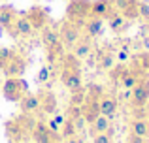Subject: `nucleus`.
Here are the masks:
<instances>
[{
    "mask_svg": "<svg viewBox=\"0 0 149 143\" xmlns=\"http://www.w3.org/2000/svg\"><path fill=\"white\" fill-rule=\"evenodd\" d=\"M64 117L76 122L77 119H81V107H77V106H70V104H68V107H66V111H64Z\"/></svg>",
    "mask_w": 149,
    "mask_h": 143,
    "instance_id": "obj_31",
    "label": "nucleus"
},
{
    "mask_svg": "<svg viewBox=\"0 0 149 143\" xmlns=\"http://www.w3.org/2000/svg\"><path fill=\"white\" fill-rule=\"evenodd\" d=\"M64 45H62V41L58 40L57 44H53V45H49V47H45V60H47V64L51 68L55 66V64H58L61 62V59L64 57Z\"/></svg>",
    "mask_w": 149,
    "mask_h": 143,
    "instance_id": "obj_18",
    "label": "nucleus"
},
{
    "mask_svg": "<svg viewBox=\"0 0 149 143\" xmlns=\"http://www.w3.org/2000/svg\"><path fill=\"white\" fill-rule=\"evenodd\" d=\"M15 26H17L19 36H21V38H25V36H32V34H34V28H32V25H30V21L25 17V13H19L17 21H15Z\"/></svg>",
    "mask_w": 149,
    "mask_h": 143,
    "instance_id": "obj_22",
    "label": "nucleus"
},
{
    "mask_svg": "<svg viewBox=\"0 0 149 143\" xmlns=\"http://www.w3.org/2000/svg\"><path fill=\"white\" fill-rule=\"evenodd\" d=\"M38 96V102H40V111L45 115H53L57 113V107H58V100L57 94H55L51 88H40L36 92Z\"/></svg>",
    "mask_w": 149,
    "mask_h": 143,
    "instance_id": "obj_9",
    "label": "nucleus"
},
{
    "mask_svg": "<svg viewBox=\"0 0 149 143\" xmlns=\"http://www.w3.org/2000/svg\"><path fill=\"white\" fill-rule=\"evenodd\" d=\"M53 143H62V141H61V140H57V141H53Z\"/></svg>",
    "mask_w": 149,
    "mask_h": 143,
    "instance_id": "obj_41",
    "label": "nucleus"
},
{
    "mask_svg": "<svg viewBox=\"0 0 149 143\" xmlns=\"http://www.w3.org/2000/svg\"><path fill=\"white\" fill-rule=\"evenodd\" d=\"M17 17H19V13L11 4H2V6H0V28L6 30L8 36L13 38V40H19V38H21L17 26H15Z\"/></svg>",
    "mask_w": 149,
    "mask_h": 143,
    "instance_id": "obj_4",
    "label": "nucleus"
},
{
    "mask_svg": "<svg viewBox=\"0 0 149 143\" xmlns=\"http://www.w3.org/2000/svg\"><path fill=\"white\" fill-rule=\"evenodd\" d=\"M29 92V83L23 77H6L2 85V96L10 104H19L21 98Z\"/></svg>",
    "mask_w": 149,
    "mask_h": 143,
    "instance_id": "obj_2",
    "label": "nucleus"
},
{
    "mask_svg": "<svg viewBox=\"0 0 149 143\" xmlns=\"http://www.w3.org/2000/svg\"><path fill=\"white\" fill-rule=\"evenodd\" d=\"M61 73L58 79L68 90L83 87V77H81V60L72 53H64V57L61 59Z\"/></svg>",
    "mask_w": 149,
    "mask_h": 143,
    "instance_id": "obj_1",
    "label": "nucleus"
},
{
    "mask_svg": "<svg viewBox=\"0 0 149 143\" xmlns=\"http://www.w3.org/2000/svg\"><path fill=\"white\" fill-rule=\"evenodd\" d=\"M98 115H100V102L98 100H89L87 98L81 104V117H83V121L87 124H91Z\"/></svg>",
    "mask_w": 149,
    "mask_h": 143,
    "instance_id": "obj_15",
    "label": "nucleus"
},
{
    "mask_svg": "<svg viewBox=\"0 0 149 143\" xmlns=\"http://www.w3.org/2000/svg\"><path fill=\"white\" fill-rule=\"evenodd\" d=\"M128 130H130V134H136V136L147 137L149 121H147V119H132L130 124H128Z\"/></svg>",
    "mask_w": 149,
    "mask_h": 143,
    "instance_id": "obj_21",
    "label": "nucleus"
},
{
    "mask_svg": "<svg viewBox=\"0 0 149 143\" xmlns=\"http://www.w3.org/2000/svg\"><path fill=\"white\" fill-rule=\"evenodd\" d=\"M49 79H51V66L45 64V66H42L40 72H38V83L40 85H47Z\"/></svg>",
    "mask_w": 149,
    "mask_h": 143,
    "instance_id": "obj_30",
    "label": "nucleus"
},
{
    "mask_svg": "<svg viewBox=\"0 0 149 143\" xmlns=\"http://www.w3.org/2000/svg\"><path fill=\"white\" fill-rule=\"evenodd\" d=\"M40 32H42V44H44V47H49V45L57 44V41L61 40V38H58V30L51 28L49 25L45 26V28H42Z\"/></svg>",
    "mask_w": 149,
    "mask_h": 143,
    "instance_id": "obj_24",
    "label": "nucleus"
},
{
    "mask_svg": "<svg viewBox=\"0 0 149 143\" xmlns=\"http://www.w3.org/2000/svg\"><path fill=\"white\" fill-rule=\"evenodd\" d=\"M91 2L93 0H68V4H66V19L83 25L91 17Z\"/></svg>",
    "mask_w": 149,
    "mask_h": 143,
    "instance_id": "obj_5",
    "label": "nucleus"
},
{
    "mask_svg": "<svg viewBox=\"0 0 149 143\" xmlns=\"http://www.w3.org/2000/svg\"><path fill=\"white\" fill-rule=\"evenodd\" d=\"M53 121H55V122H57V124H58V126H61V124H62V122H64V121H66V117H64V113H57V115H53Z\"/></svg>",
    "mask_w": 149,
    "mask_h": 143,
    "instance_id": "obj_38",
    "label": "nucleus"
},
{
    "mask_svg": "<svg viewBox=\"0 0 149 143\" xmlns=\"http://www.w3.org/2000/svg\"><path fill=\"white\" fill-rule=\"evenodd\" d=\"M98 102H100V115L108 117L109 121L117 117V113H119V100L113 94H104Z\"/></svg>",
    "mask_w": 149,
    "mask_h": 143,
    "instance_id": "obj_12",
    "label": "nucleus"
},
{
    "mask_svg": "<svg viewBox=\"0 0 149 143\" xmlns=\"http://www.w3.org/2000/svg\"><path fill=\"white\" fill-rule=\"evenodd\" d=\"M93 143H113V137L108 136V134H95L93 136Z\"/></svg>",
    "mask_w": 149,
    "mask_h": 143,
    "instance_id": "obj_33",
    "label": "nucleus"
},
{
    "mask_svg": "<svg viewBox=\"0 0 149 143\" xmlns=\"http://www.w3.org/2000/svg\"><path fill=\"white\" fill-rule=\"evenodd\" d=\"M91 53H93V40L87 36H81V40L72 47V55H76L79 60L87 59Z\"/></svg>",
    "mask_w": 149,
    "mask_h": 143,
    "instance_id": "obj_20",
    "label": "nucleus"
},
{
    "mask_svg": "<svg viewBox=\"0 0 149 143\" xmlns=\"http://www.w3.org/2000/svg\"><path fill=\"white\" fill-rule=\"evenodd\" d=\"M130 59V55H128V49H119V51H115V60H121V62H127V60Z\"/></svg>",
    "mask_w": 149,
    "mask_h": 143,
    "instance_id": "obj_35",
    "label": "nucleus"
},
{
    "mask_svg": "<svg viewBox=\"0 0 149 143\" xmlns=\"http://www.w3.org/2000/svg\"><path fill=\"white\" fill-rule=\"evenodd\" d=\"M143 107H146V113H147V121H149V100H147V104H146V106H143Z\"/></svg>",
    "mask_w": 149,
    "mask_h": 143,
    "instance_id": "obj_40",
    "label": "nucleus"
},
{
    "mask_svg": "<svg viewBox=\"0 0 149 143\" xmlns=\"http://www.w3.org/2000/svg\"><path fill=\"white\" fill-rule=\"evenodd\" d=\"M113 10H117L127 21H138L140 19V10L138 4L140 0H109Z\"/></svg>",
    "mask_w": 149,
    "mask_h": 143,
    "instance_id": "obj_8",
    "label": "nucleus"
},
{
    "mask_svg": "<svg viewBox=\"0 0 149 143\" xmlns=\"http://www.w3.org/2000/svg\"><path fill=\"white\" fill-rule=\"evenodd\" d=\"M83 36V25L76 21H70V19H64L62 25L58 26V38H61L62 45L68 49H72L77 41Z\"/></svg>",
    "mask_w": 149,
    "mask_h": 143,
    "instance_id": "obj_3",
    "label": "nucleus"
},
{
    "mask_svg": "<svg viewBox=\"0 0 149 143\" xmlns=\"http://www.w3.org/2000/svg\"><path fill=\"white\" fill-rule=\"evenodd\" d=\"M87 100V92H85V85L79 88H74V90H70V98H68V104L70 106H77L81 107V104Z\"/></svg>",
    "mask_w": 149,
    "mask_h": 143,
    "instance_id": "obj_26",
    "label": "nucleus"
},
{
    "mask_svg": "<svg viewBox=\"0 0 149 143\" xmlns=\"http://www.w3.org/2000/svg\"><path fill=\"white\" fill-rule=\"evenodd\" d=\"M128 70H130V68H128L125 62L113 64L111 70H108V77H109V81H111V83H119V81L125 77V73H127Z\"/></svg>",
    "mask_w": 149,
    "mask_h": 143,
    "instance_id": "obj_23",
    "label": "nucleus"
},
{
    "mask_svg": "<svg viewBox=\"0 0 149 143\" xmlns=\"http://www.w3.org/2000/svg\"><path fill=\"white\" fill-rule=\"evenodd\" d=\"M138 10H140V19H142V21H147V23H149V4L146 2V0H140Z\"/></svg>",
    "mask_w": 149,
    "mask_h": 143,
    "instance_id": "obj_32",
    "label": "nucleus"
},
{
    "mask_svg": "<svg viewBox=\"0 0 149 143\" xmlns=\"http://www.w3.org/2000/svg\"><path fill=\"white\" fill-rule=\"evenodd\" d=\"M127 143H146V137L136 136V134H130V132H128V136H127Z\"/></svg>",
    "mask_w": 149,
    "mask_h": 143,
    "instance_id": "obj_36",
    "label": "nucleus"
},
{
    "mask_svg": "<svg viewBox=\"0 0 149 143\" xmlns=\"http://www.w3.org/2000/svg\"><path fill=\"white\" fill-rule=\"evenodd\" d=\"M25 17L30 21V25H32L34 32H40L42 28H45V26L49 25V11L45 10V8L42 6H32L29 11L25 13Z\"/></svg>",
    "mask_w": 149,
    "mask_h": 143,
    "instance_id": "obj_10",
    "label": "nucleus"
},
{
    "mask_svg": "<svg viewBox=\"0 0 149 143\" xmlns=\"http://www.w3.org/2000/svg\"><path fill=\"white\" fill-rule=\"evenodd\" d=\"M45 124H47V126H49V130H51V132H53V134H58V130H61V126H58V124H57V122H55V121H53V117H51V119H49V121H47V122H45Z\"/></svg>",
    "mask_w": 149,
    "mask_h": 143,
    "instance_id": "obj_37",
    "label": "nucleus"
},
{
    "mask_svg": "<svg viewBox=\"0 0 149 143\" xmlns=\"http://www.w3.org/2000/svg\"><path fill=\"white\" fill-rule=\"evenodd\" d=\"M138 79H140L138 73H134L132 70H128L127 73H125V77L119 81V83L123 85V88H127V90H132V88H134V85L138 83Z\"/></svg>",
    "mask_w": 149,
    "mask_h": 143,
    "instance_id": "obj_29",
    "label": "nucleus"
},
{
    "mask_svg": "<svg viewBox=\"0 0 149 143\" xmlns=\"http://www.w3.org/2000/svg\"><path fill=\"white\" fill-rule=\"evenodd\" d=\"M95 64L98 70H104V72L111 70L113 64H115V53L108 47H100L95 55Z\"/></svg>",
    "mask_w": 149,
    "mask_h": 143,
    "instance_id": "obj_13",
    "label": "nucleus"
},
{
    "mask_svg": "<svg viewBox=\"0 0 149 143\" xmlns=\"http://www.w3.org/2000/svg\"><path fill=\"white\" fill-rule=\"evenodd\" d=\"M85 92H87V98H89V100H100L102 96L106 94L104 87H102V85H98V83H87Z\"/></svg>",
    "mask_w": 149,
    "mask_h": 143,
    "instance_id": "obj_27",
    "label": "nucleus"
},
{
    "mask_svg": "<svg viewBox=\"0 0 149 143\" xmlns=\"http://www.w3.org/2000/svg\"><path fill=\"white\" fill-rule=\"evenodd\" d=\"M19 109H21V113H25V115H32V113H36V111H40V102H38V96L32 94V92L29 90L21 98V102H19Z\"/></svg>",
    "mask_w": 149,
    "mask_h": 143,
    "instance_id": "obj_17",
    "label": "nucleus"
},
{
    "mask_svg": "<svg viewBox=\"0 0 149 143\" xmlns=\"http://www.w3.org/2000/svg\"><path fill=\"white\" fill-rule=\"evenodd\" d=\"M58 134H61V137H64V140L77 136V128H76V124H74V121L66 119V121L61 124V130H58Z\"/></svg>",
    "mask_w": 149,
    "mask_h": 143,
    "instance_id": "obj_28",
    "label": "nucleus"
},
{
    "mask_svg": "<svg viewBox=\"0 0 149 143\" xmlns=\"http://www.w3.org/2000/svg\"><path fill=\"white\" fill-rule=\"evenodd\" d=\"M102 30H104V19L100 17H89L83 23V36L91 38V40L102 36Z\"/></svg>",
    "mask_w": 149,
    "mask_h": 143,
    "instance_id": "obj_14",
    "label": "nucleus"
},
{
    "mask_svg": "<svg viewBox=\"0 0 149 143\" xmlns=\"http://www.w3.org/2000/svg\"><path fill=\"white\" fill-rule=\"evenodd\" d=\"M109 126H111V121H109L108 117H104V115H98V117L91 122V132H93V136H95V134H104Z\"/></svg>",
    "mask_w": 149,
    "mask_h": 143,
    "instance_id": "obj_25",
    "label": "nucleus"
},
{
    "mask_svg": "<svg viewBox=\"0 0 149 143\" xmlns=\"http://www.w3.org/2000/svg\"><path fill=\"white\" fill-rule=\"evenodd\" d=\"M2 72L6 77H23V73L26 72V59L19 51H11L10 59L6 60V64L2 66Z\"/></svg>",
    "mask_w": 149,
    "mask_h": 143,
    "instance_id": "obj_6",
    "label": "nucleus"
},
{
    "mask_svg": "<svg viewBox=\"0 0 149 143\" xmlns=\"http://www.w3.org/2000/svg\"><path fill=\"white\" fill-rule=\"evenodd\" d=\"M64 143H83V141H81V137L74 136V137H68V140H64Z\"/></svg>",
    "mask_w": 149,
    "mask_h": 143,
    "instance_id": "obj_39",
    "label": "nucleus"
},
{
    "mask_svg": "<svg viewBox=\"0 0 149 143\" xmlns=\"http://www.w3.org/2000/svg\"><path fill=\"white\" fill-rule=\"evenodd\" d=\"M30 136H32L34 143H53V141L61 140V134H53L49 130V126L45 124V122H42V121H38L36 124H34Z\"/></svg>",
    "mask_w": 149,
    "mask_h": 143,
    "instance_id": "obj_11",
    "label": "nucleus"
},
{
    "mask_svg": "<svg viewBox=\"0 0 149 143\" xmlns=\"http://www.w3.org/2000/svg\"><path fill=\"white\" fill-rule=\"evenodd\" d=\"M11 51H13V49H10V47H2V45H0V68H2L4 64H6V60L10 59Z\"/></svg>",
    "mask_w": 149,
    "mask_h": 143,
    "instance_id": "obj_34",
    "label": "nucleus"
},
{
    "mask_svg": "<svg viewBox=\"0 0 149 143\" xmlns=\"http://www.w3.org/2000/svg\"><path fill=\"white\" fill-rule=\"evenodd\" d=\"M111 11H113V6L109 0H93L91 2V17H100L106 21V17Z\"/></svg>",
    "mask_w": 149,
    "mask_h": 143,
    "instance_id": "obj_19",
    "label": "nucleus"
},
{
    "mask_svg": "<svg viewBox=\"0 0 149 143\" xmlns=\"http://www.w3.org/2000/svg\"><path fill=\"white\" fill-rule=\"evenodd\" d=\"M106 23H108V26L111 28V32H115V34H123L125 30L128 28V23H130V21H127V19H125L117 10H113L111 13L106 17Z\"/></svg>",
    "mask_w": 149,
    "mask_h": 143,
    "instance_id": "obj_16",
    "label": "nucleus"
},
{
    "mask_svg": "<svg viewBox=\"0 0 149 143\" xmlns=\"http://www.w3.org/2000/svg\"><path fill=\"white\" fill-rule=\"evenodd\" d=\"M149 100V77H140L130 90V107H143Z\"/></svg>",
    "mask_w": 149,
    "mask_h": 143,
    "instance_id": "obj_7",
    "label": "nucleus"
}]
</instances>
